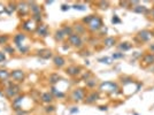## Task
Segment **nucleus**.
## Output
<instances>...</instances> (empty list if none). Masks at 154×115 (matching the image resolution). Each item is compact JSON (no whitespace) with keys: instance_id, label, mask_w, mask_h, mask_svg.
<instances>
[{"instance_id":"dca6fc26","label":"nucleus","mask_w":154,"mask_h":115,"mask_svg":"<svg viewBox=\"0 0 154 115\" xmlns=\"http://www.w3.org/2000/svg\"><path fill=\"white\" fill-rule=\"evenodd\" d=\"M11 78V71L7 69H0V81L1 82H6Z\"/></svg>"},{"instance_id":"cd10ccee","label":"nucleus","mask_w":154,"mask_h":115,"mask_svg":"<svg viewBox=\"0 0 154 115\" xmlns=\"http://www.w3.org/2000/svg\"><path fill=\"white\" fill-rule=\"evenodd\" d=\"M9 40V36L7 35H0V45H6Z\"/></svg>"},{"instance_id":"4c0bfd02","label":"nucleus","mask_w":154,"mask_h":115,"mask_svg":"<svg viewBox=\"0 0 154 115\" xmlns=\"http://www.w3.org/2000/svg\"><path fill=\"white\" fill-rule=\"evenodd\" d=\"M6 51L11 52V54H13V53H14V48H11L9 46H6V47H5V51H4V52H6Z\"/></svg>"},{"instance_id":"423d86ee","label":"nucleus","mask_w":154,"mask_h":115,"mask_svg":"<svg viewBox=\"0 0 154 115\" xmlns=\"http://www.w3.org/2000/svg\"><path fill=\"white\" fill-rule=\"evenodd\" d=\"M35 32L38 35L39 37H47L48 36V26L45 23H39L36 26Z\"/></svg>"},{"instance_id":"6ab92c4d","label":"nucleus","mask_w":154,"mask_h":115,"mask_svg":"<svg viewBox=\"0 0 154 115\" xmlns=\"http://www.w3.org/2000/svg\"><path fill=\"white\" fill-rule=\"evenodd\" d=\"M54 38H55L57 42H62V40L66 38V35H64V32L62 31V29H60V30H57V31H55Z\"/></svg>"},{"instance_id":"79ce46f5","label":"nucleus","mask_w":154,"mask_h":115,"mask_svg":"<svg viewBox=\"0 0 154 115\" xmlns=\"http://www.w3.org/2000/svg\"><path fill=\"white\" fill-rule=\"evenodd\" d=\"M76 112H78V109H71V113H76Z\"/></svg>"},{"instance_id":"393cba45","label":"nucleus","mask_w":154,"mask_h":115,"mask_svg":"<svg viewBox=\"0 0 154 115\" xmlns=\"http://www.w3.org/2000/svg\"><path fill=\"white\" fill-rule=\"evenodd\" d=\"M51 93L53 95V97H59V98H63V97H64V93L60 92V91L58 92V91H57V89H55L54 86H52Z\"/></svg>"},{"instance_id":"f03ea898","label":"nucleus","mask_w":154,"mask_h":115,"mask_svg":"<svg viewBox=\"0 0 154 115\" xmlns=\"http://www.w3.org/2000/svg\"><path fill=\"white\" fill-rule=\"evenodd\" d=\"M20 92H21V86L16 83H9V85L5 89V95L7 96V98L9 99H14L17 96H20Z\"/></svg>"},{"instance_id":"39448f33","label":"nucleus","mask_w":154,"mask_h":115,"mask_svg":"<svg viewBox=\"0 0 154 115\" xmlns=\"http://www.w3.org/2000/svg\"><path fill=\"white\" fill-rule=\"evenodd\" d=\"M68 42H69V44L71 46H74V47H81L82 45H83V39L81 37V35H78V33H71L70 36L68 37Z\"/></svg>"},{"instance_id":"bb28decb","label":"nucleus","mask_w":154,"mask_h":115,"mask_svg":"<svg viewBox=\"0 0 154 115\" xmlns=\"http://www.w3.org/2000/svg\"><path fill=\"white\" fill-rule=\"evenodd\" d=\"M144 62L146 64H153L154 62V54H147L144 58Z\"/></svg>"},{"instance_id":"aec40b11","label":"nucleus","mask_w":154,"mask_h":115,"mask_svg":"<svg viewBox=\"0 0 154 115\" xmlns=\"http://www.w3.org/2000/svg\"><path fill=\"white\" fill-rule=\"evenodd\" d=\"M38 55L43 59H50L52 57V52L50 50H40L38 51Z\"/></svg>"},{"instance_id":"5701e85b","label":"nucleus","mask_w":154,"mask_h":115,"mask_svg":"<svg viewBox=\"0 0 154 115\" xmlns=\"http://www.w3.org/2000/svg\"><path fill=\"white\" fill-rule=\"evenodd\" d=\"M62 31L64 32L66 37H69L71 33H74V32H72V28H71V26H62Z\"/></svg>"},{"instance_id":"f704fd0d","label":"nucleus","mask_w":154,"mask_h":115,"mask_svg":"<svg viewBox=\"0 0 154 115\" xmlns=\"http://www.w3.org/2000/svg\"><path fill=\"white\" fill-rule=\"evenodd\" d=\"M124 57V54L123 53H121V52H117V53H114L113 55H112V58L113 59H121V58Z\"/></svg>"},{"instance_id":"20e7f679","label":"nucleus","mask_w":154,"mask_h":115,"mask_svg":"<svg viewBox=\"0 0 154 115\" xmlns=\"http://www.w3.org/2000/svg\"><path fill=\"white\" fill-rule=\"evenodd\" d=\"M85 97H86V92H85V90L78 88V89H75L72 92H71L70 98H71V100H72V101L79 102V101H84Z\"/></svg>"},{"instance_id":"4be33fe9","label":"nucleus","mask_w":154,"mask_h":115,"mask_svg":"<svg viewBox=\"0 0 154 115\" xmlns=\"http://www.w3.org/2000/svg\"><path fill=\"white\" fill-rule=\"evenodd\" d=\"M48 79H50L51 84H55V83H58L59 82V79H61V77L59 76L58 74H52Z\"/></svg>"},{"instance_id":"e433bc0d","label":"nucleus","mask_w":154,"mask_h":115,"mask_svg":"<svg viewBox=\"0 0 154 115\" xmlns=\"http://www.w3.org/2000/svg\"><path fill=\"white\" fill-rule=\"evenodd\" d=\"M112 22H113V23H114V24H115V23H120V22H121V20L119 19V17H117V16H114V17H113V19H112Z\"/></svg>"},{"instance_id":"37998d69","label":"nucleus","mask_w":154,"mask_h":115,"mask_svg":"<svg viewBox=\"0 0 154 115\" xmlns=\"http://www.w3.org/2000/svg\"><path fill=\"white\" fill-rule=\"evenodd\" d=\"M100 109H101V110H107V107H106V106H105V107H100Z\"/></svg>"},{"instance_id":"ea45409f","label":"nucleus","mask_w":154,"mask_h":115,"mask_svg":"<svg viewBox=\"0 0 154 115\" xmlns=\"http://www.w3.org/2000/svg\"><path fill=\"white\" fill-rule=\"evenodd\" d=\"M69 8H70V6H69V5H68V6H67V5H62V8H61V9H62V11H67V9H69Z\"/></svg>"},{"instance_id":"a878e982","label":"nucleus","mask_w":154,"mask_h":115,"mask_svg":"<svg viewBox=\"0 0 154 115\" xmlns=\"http://www.w3.org/2000/svg\"><path fill=\"white\" fill-rule=\"evenodd\" d=\"M134 12H136V13H146L147 8L145 6H136L134 8Z\"/></svg>"},{"instance_id":"2f4dec72","label":"nucleus","mask_w":154,"mask_h":115,"mask_svg":"<svg viewBox=\"0 0 154 115\" xmlns=\"http://www.w3.org/2000/svg\"><path fill=\"white\" fill-rule=\"evenodd\" d=\"M6 53L4 51H0V64H2V62H5L6 61Z\"/></svg>"},{"instance_id":"c9c22d12","label":"nucleus","mask_w":154,"mask_h":115,"mask_svg":"<svg viewBox=\"0 0 154 115\" xmlns=\"http://www.w3.org/2000/svg\"><path fill=\"white\" fill-rule=\"evenodd\" d=\"M45 112L46 113H47V114H48V113H53V112H55V107H54V106H47V107H46V109H45Z\"/></svg>"},{"instance_id":"ddd939ff","label":"nucleus","mask_w":154,"mask_h":115,"mask_svg":"<svg viewBox=\"0 0 154 115\" xmlns=\"http://www.w3.org/2000/svg\"><path fill=\"white\" fill-rule=\"evenodd\" d=\"M53 64H54L55 67L61 68V67H63L64 64H66V60H64L63 57H61V55H57V57L53 58Z\"/></svg>"},{"instance_id":"4468645a","label":"nucleus","mask_w":154,"mask_h":115,"mask_svg":"<svg viewBox=\"0 0 154 115\" xmlns=\"http://www.w3.org/2000/svg\"><path fill=\"white\" fill-rule=\"evenodd\" d=\"M138 37L140 38L141 42H148L152 37V32H149L148 30H143L138 33Z\"/></svg>"},{"instance_id":"473e14b6","label":"nucleus","mask_w":154,"mask_h":115,"mask_svg":"<svg viewBox=\"0 0 154 115\" xmlns=\"http://www.w3.org/2000/svg\"><path fill=\"white\" fill-rule=\"evenodd\" d=\"M77 26H75V29H76L77 33H78V35H81V33L84 31V26L83 24H77Z\"/></svg>"},{"instance_id":"a211bd4d","label":"nucleus","mask_w":154,"mask_h":115,"mask_svg":"<svg viewBox=\"0 0 154 115\" xmlns=\"http://www.w3.org/2000/svg\"><path fill=\"white\" fill-rule=\"evenodd\" d=\"M22 100H23V96H17L16 98H14L13 99V107L14 109H21V102H22Z\"/></svg>"},{"instance_id":"f257e3e1","label":"nucleus","mask_w":154,"mask_h":115,"mask_svg":"<svg viewBox=\"0 0 154 115\" xmlns=\"http://www.w3.org/2000/svg\"><path fill=\"white\" fill-rule=\"evenodd\" d=\"M83 23L86 24L92 32H96L103 28V20L98 15H89L88 17L83 19Z\"/></svg>"},{"instance_id":"c85d7f7f","label":"nucleus","mask_w":154,"mask_h":115,"mask_svg":"<svg viewBox=\"0 0 154 115\" xmlns=\"http://www.w3.org/2000/svg\"><path fill=\"white\" fill-rule=\"evenodd\" d=\"M98 61L100 62V64H112V60H110V58H100V59H98Z\"/></svg>"},{"instance_id":"f8f14e48","label":"nucleus","mask_w":154,"mask_h":115,"mask_svg":"<svg viewBox=\"0 0 154 115\" xmlns=\"http://www.w3.org/2000/svg\"><path fill=\"white\" fill-rule=\"evenodd\" d=\"M81 71V68L77 67V66H69L67 69H66V74L69 75V76H76L79 74Z\"/></svg>"},{"instance_id":"f3484780","label":"nucleus","mask_w":154,"mask_h":115,"mask_svg":"<svg viewBox=\"0 0 154 115\" xmlns=\"http://www.w3.org/2000/svg\"><path fill=\"white\" fill-rule=\"evenodd\" d=\"M5 11H7L8 14H12L13 12L17 11V2H9L7 6H5Z\"/></svg>"},{"instance_id":"a19ab883","label":"nucleus","mask_w":154,"mask_h":115,"mask_svg":"<svg viewBox=\"0 0 154 115\" xmlns=\"http://www.w3.org/2000/svg\"><path fill=\"white\" fill-rule=\"evenodd\" d=\"M149 50H151V51H152L154 53V44H152L151 46H149Z\"/></svg>"},{"instance_id":"58836bf2","label":"nucleus","mask_w":154,"mask_h":115,"mask_svg":"<svg viewBox=\"0 0 154 115\" xmlns=\"http://www.w3.org/2000/svg\"><path fill=\"white\" fill-rule=\"evenodd\" d=\"M99 4H100V5H101V8H103V9H106V8H107V7H108V2H99Z\"/></svg>"},{"instance_id":"c03bdc74","label":"nucleus","mask_w":154,"mask_h":115,"mask_svg":"<svg viewBox=\"0 0 154 115\" xmlns=\"http://www.w3.org/2000/svg\"><path fill=\"white\" fill-rule=\"evenodd\" d=\"M152 15H153V19H154V9L152 11Z\"/></svg>"},{"instance_id":"7ed1b4c3","label":"nucleus","mask_w":154,"mask_h":115,"mask_svg":"<svg viewBox=\"0 0 154 115\" xmlns=\"http://www.w3.org/2000/svg\"><path fill=\"white\" fill-rule=\"evenodd\" d=\"M11 78L14 81V83L20 84L24 82L26 79V73L22 69H15V70L11 71Z\"/></svg>"},{"instance_id":"0eeeda50","label":"nucleus","mask_w":154,"mask_h":115,"mask_svg":"<svg viewBox=\"0 0 154 115\" xmlns=\"http://www.w3.org/2000/svg\"><path fill=\"white\" fill-rule=\"evenodd\" d=\"M29 11H30V8H29V4L26 2V1H23V2H17V14H19L20 16L22 17V16H24L26 14L29 13Z\"/></svg>"},{"instance_id":"9b49d317","label":"nucleus","mask_w":154,"mask_h":115,"mask_svg":"<svg viewBox=\"0 0 154 115\" xmlns=\"http://www.w3.org/2000/svg\"><path fill=\"white\" fill-rule=\"evenodd\" d=\"M98 99H99V93L98 92H91L89 95H86L84 101L86 102V104H89V105H91V104H94Z\"/></svg>"},{"instance_id":"1a4fd4ad","label":"nucleus","mask_w":154,"mask_h":115,"mask_svg":"<svg viewBox=\"0 0 154 115\" xmlns=\"http://www.w3.org/2000/svg\"><path fill=\"white\" fill-rule=\"evenodd\" d=\"M26 38V36L23 32H19V33H16L13 37V42H14V44L16 45V47H19L21 45H23Z\"/></svg>"},{"instance_id":"412c9836","label":"nucleus","mask_w":154,"mask_h":115,"mask_svg":"<svg viewBox=\"0 0 154 115\" xmlns=\"http://www.w3.org/2000/svg\"><path fill=\"white\" fill-rule=\"evenodd\" d=\"M115 38L114 37H107V38L103 40V45L106 46V47H112V46H114L115 45Z\"/></svg>"},{"instance_id":"c756f323","label":"nucleus","mask_w":154,"mask_h":115,"mask_svg":"<svg viewBox=\"0 0 154 115\" xmlns=\"http://www.w3.org/2000/svg\"><path fill=\"white\" fill-rule=\"evenodd\" d=\"M17 50H19L21 53H23V54H26V53H28L29 52V46H26V45H21V46H19L17 47Z\"/></svg>"},{"instance_id":"6e6552de","label":"nucleus","mask_w":154,"mask_h":115,"mask_svg":"<svg viewBox=\"0 0 154 115\" xmlns=\"http://www.w3.org/2000/svg\"><path fill=\"white\" fill-rule=\"evenodd\" d=\"M100 90L101 91H107V92H112L114 93V91L117 90V85L113 82H106V83H103L100 85Z\"/></svg>"},{"instance_id":"2eb2a0df","label":"nucleus","mask_w":154,"mask_h":115,"mask_svg":"<svg viewBox=\"0 0 154 115\" xmlns=\"http://www.w3.org/2000/svg\"><path fill=\"white\" fill-rule=\"evenodd\" d=\"M40 99H42V101L45 102V104H51L53 101V99H54V97H53L51 92H44V93H42Z\"/></svg>"},{"instance_id":"72a5a7b5","label":"nucleus","mask_w":154,"mask_h":115,"mask_svg":"<svg viewBox=\"0 0 154 115\" xmlns=\"http://www.w3.org/2000/svg\"><path fill=\"white\" fill-rule=\"evenodd\" d=\"M72 8H75V9H78V11H85V9H86V6H84V5H79V4H78V5H74V6H72Z\"/></svg>"},{"instance_id":"9d476101","label":"nucleus","mask_w":154,"mask_h":115,"mask_svg":"<svg viewBox=\"0 0 154 115\" xmlns=\"http://www.w3.org/2000/svg\"><path fill=\"white\" fill-rule=\"evenodd\" d=\"M35 24V22L32 21V20H26V21H23L22 22V29L23 30H26V31H31V30H36V26H33Z\"/></svg>"},{"instance_id":"7c9ffc66","label":"nucleus","mask_w":154,"mask_h":115,"mask_svg":"<svg viewBox=\"0 0 154 115\" xmlns=\"http://www.w3.org/2000/svg\"><path fill=\"white\" fill-rule=\"evenodd\" d=\"M120 48L123 50V51H128V50L131 48V45L129 43H122V45H120Z\"/></svg>"},{"instance_id":"b1692460","label":"nucleus","mask_w":154,"mask_h":115,"mask_svg":"<svg viewBox=\"0 0 154 115\" xmlns=\"http://www.w3.org/2000/svg\"><path fill=\"white\" fill-rule=\"evenodd\" d=\"M85 83H86V86H88V88H94L97 84V79H94V78H88V79L85 81Z\"/></svg>"}]
</instances>
